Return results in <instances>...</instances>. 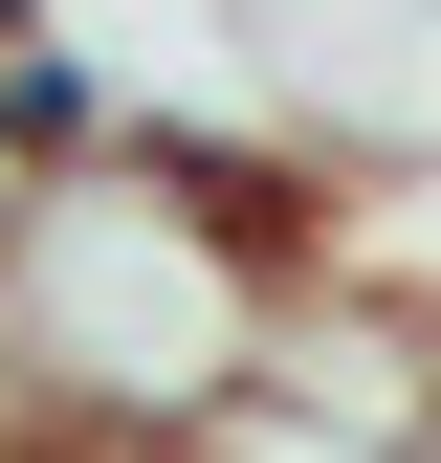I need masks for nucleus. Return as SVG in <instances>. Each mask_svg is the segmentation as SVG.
<instances>
[{
  "mask_svg": "<svg viewBox=\"0 0 441 463\" xmlns=\"http://www.w3.org/2000/svg\"><path fill=\"white\" fill-rule=\"evenodd\" d=\"M265 110H309L331 155H419L441 133V0H243Z\"/></svg>",
  "mask_w": 441,
  "mask_h": 463,
  "instance_id": "f257e3e1",
  "label": "nucleus"
},
{
  "mask_svg": "<svg viewBox=\"0 0 441 463\" xmlns=\"http://www.w3.org/2000/svg\"><path fill=\"white\" fill-rule=\"evenodd\" d=\"M0 243H23V110H0Z\"/></svg>",
  "mask_w": 441,
  "mask_h": 463,
  "instance_id": "f03ea898",
  "label": "nucleus"
},
{
  "mask_svg": "<svg viewBox=\"0 0 441 463\" xmlns=\"http://www.w3.org/2000/svg\"><path fill=\"white\" fill-rule=\"evenodd\" d=\"M0 23H23V0H0Z\"/></svg>",
  "mask_w": 441,
  "mask_h": 463,
  "instance_id": "7ed1b4c3",
  "label": "nucleus"
}]
</instances>
